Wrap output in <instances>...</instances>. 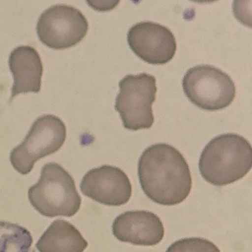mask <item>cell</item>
Instances as JSON below:
<instances>
[{
    "instance_id": "obj_1",
    "label": "cell",
    "mask_w": 252,
    "mask_h": 252,
    "mask_svg": "<svg viewBox=\"0 0 252 252\" xmlns=\"http://www.w3.org/2000/svg\"><path fill=\"white\" fill-rule=\"evenodd\" d=\"M138 176L146 196L162 205L181 203L192 187L186 159L179 150L166 143H156L144 151L138 161Z\"/></svg>"
},
{
    "instance_id": "obj_2",
    "label": "cell",
    "mask_w": 252,
    "mask_h": 252,
    "mask_svg": "<svg viewBox=\"0 0 252 252\" xmlns=\"http://www.w3.org/2000/svg\"><path fill=\"white\" fill-rule=\"evenodd\" d=\"M252 150L250 142L235 133L213 138L200 155L198 167L205 180L217 186L233 183L251 170Z\"/></svg>"
},
{
    "instance_id": "obj_3",
    "label": "cell",
    "mask_w": 252,
    "mask_h": 252,
    "mask_svg": "<svg viewBox=\"0 0 252 252\" xmlns=\"http://www.w3.org/2000/svg\"><path fill=\"white\" fill-rule=\"evenodd\" d=\"M28 194L33 207L50 218L72 217L81 204L73 178L55 162L47 163L42 167L38 181L29 189Z\"/></svg>"
},
{
    "instance_id": "obj_4",
    "label": "cell",
    "mask_w": 252,
    "mask_h": 252,
    "mask_svg": "<svg viewBox=\"0 0 252 252\" xmlns=\"http://www.w3.org/2000/svg\"><path fill=\"white\" fill-rule=\"evenodd\" d=\"M119 86L115 109L125 128L134 131L150 128L154 122L152 104L157 91L155 77L145 72L128 74L120 81Z\"/></svg>"
},
{
    "instance_id": "obj_5",
    "label": "cell",
    "mask_w": 252,
    "mask_h": 252,
    "mask_svg": "<svg viewBox=\"0 0 252 252\" xmlns=\"http://www.w3.org/2000/svg\"><path fill=\"white\" fill-rule=\"evenodd\" d=\"M66 135L65 126L59 117L50 114L39 117L22 142L11 151V165L19 173L28 174L37 160L60 149Z\"/></svg>"
},
{
    "instance_id": "obj_6",
    "label": "cell",
    "mask_w": 252,
    "mask_h": 252,
    "mask_svg": "<svg viewBox=\"0 0 252 252\" xmlns=\"http://www.w3.org/2000/svg\"><path fill=\"white\" fill-rule=\"evenodd\" d=\"M184 92L199 108L216 111L229 105L236 94L231 78L220 68L210 64H199L189 69L182 80Z\"/></svg>"
},
{
    "instance_id": "obj_7",
    "label": "cell",
    "mask_w": 252,
    "mask_h": 252,
    "mask_svg": "<svg viewBox=\"0 0 252 252\" xmlns=\"http://www.w3.org/2000/svg\"><path fill=\"white\" fill-rule=\"evenodd\" d=\"M88 30V22L81 11L64 4H55L45 10L36 25L40 40L55 49L75 45L84 37Z\"/></svg>"
},
{
    "instance_id": "obj_8",
    "label": "cell",
    "mask_w": 252,
    "mask_h": 252,
    "mask_svg": "<svg viewBox=\"0 0 252 252\" xmlns=\"http://www.w3.org/2000/svg\"><path fill=\"white\" fill-rule=\"evenodd\" d=\"M127 41L132 51L143 61L152 64H164L174 57L177 43L167 27L153 21L133 25L127 33Z\"/></svg>"
},
{
    "instance_id": "obj_9",
    "label": "cell",
    "mask_w": 252,
    "mask_h": 252,
    "mask_svg": "<svg viewBox=\"0 0 252 252\" xmlns=\"http://www.w3.org/2000/svg\"><path fill=\"white\" fill-rule=\"evenodd\" d=\"M82 193L93 200L108 206L126 203L132 192L126 174L118 167L104 165L91 169L83 177Z\"/></svg>"
},
{
    "instance_id": "obj_10",
    "label": "cell",
    "mask_w": 252,
    "mask_h": 252,
    "mask_svg": "<svg viewBox=\"0 0 252 252\" xmlns=\"http://www.w3.org/2000/svg\"><path fill=\"white\" fill-rule=\"evenodd\" d=\"M114 236L119 241L135 245L153 246L159 243L164 234L160 218L153 212L144 210L124 212L112 223Z\"/></svg>"
},
{
    "instance_id": "obj_11",
    "label": "cell",
    "mask_w": 252,
    "mask_h": 252,
    "mask_svg": "<svg viewBox=\"0 0 252 252\" xmlns=\"http://www.w3.org/2000/svg\"><path fill=\"white\" fill-rule=\"evenodd\" d=\"M8 65L13 78L11 99L19 94L39 92L43 65L33 47L21 45L14 49L9 55Z\"/></svg>"
},
{
    "instance_id": "obj_12",
    "label": "cell",
    "mask_w": 252,
    "mask_h": 252,
    "mask_svg": "<svg viewBox=\"0 0 252 252\" xmlns=\"http://www.w3.org/2000/svg\"><path fill=\"white\" fill-rule=\"evenodd\" d=\"M87 246L73 225L59 219L52 222L35 245L39 252H83Z\"/></svg>"
},
{
    "instance_id": "obj_13",
    "label": "cell",
    "mask_w": 252,
    "mask_h": 252,
    "mask_svg": "<svg viewBox=\"0 0 252 252\" xmlns=\"http://www.w3.org/2000/svg\"><path fill=\"white\" fill-rule=\"evenodd\" d=\"M32 242L30 232L25 227L0 221V252H29Z\"/></svg>"
},
{
    "instance_id": "obj_14",
    "label": "cell",
    "mask_w": 252,
    "mask_h": 252,
    "mask_svg": "<svg viewBox=\"0 0 252 252\" xmlns=\"http://www.w3.org/2000/svg\"><path fill=\"white\" fill-rule=\"evenodd\" d=\"M165 252H220L213 242L200 237L180 239L172 244Z\"/></svg>"
}]
</instances>
